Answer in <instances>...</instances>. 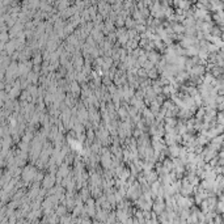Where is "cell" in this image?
Masks as SVG:
<instances>
[{
	"label": "cell",
	"mask_w": 224,
	"mask_h": 224,
	"mask_svg": "<svg viewBox=\"0 0 224 224\" xmlns=\"http://www.w3.org/2000/svg\"><path fill=\"white\" fill-rule=\"evenodd\" d=\"M35 176H37V172H35L34 167H26L24 170H22V180H24L25 182L34 180Z\"/></svg>",
	"instance_id": "obj_1"
},
{
	"label": "cell",
	"mask_w": 224,
	"mask_h": 224,
	"mask_svg": "<svg viewBox=\"0 0 224 224\" xmlns=\"http://www.w3.org/2000/svg\"><path fill=\"white\" fill-rule=\"evenodd\" d=\"M55 182V177L53 174H50V176H46L43 178V181H42V186H43V189H51L53 188V185Z\"/></svg>",
	"instance_id": "obj_2"
},
{
	"label": "cell",
	"mask_w": 224,
	"mask_h": 224,
	"mask_svg": "<svg viewBox=\"0 0 224 224\" xmlns=\"http://www.w3.org/2000/svg\"><path fill=\"white\" fill-rule=\"evenodd\" d=\"M156 199H157V200L153 203V210L157 214H163V210L165 208V203H164L163 200H161V198H159V197L156 198Z\"/></svg>",
	"instance_id": "obj_3"
},
{
	"label": "cell",
	"mask_w": 224,
	"mask_h": 224,
	"mask_svg": "<svg viewBox=\"0 0 224 224\" xmlns=\"http://www.w3.org/2000/svg\"><path fill=\"white\" fill-rule=\"evenodd\" d=\"M67 174H68V167L67 165H61V168H59L58 172H56L58 180H61V178H66Z\"/></svg>",
	"instance_id": "obj_4"
},
{
	"label": "cell",
	"mask_w": 224,
	"mask_h": 224,
	"mask_svg": "<svg viewBox=\"0 0 224 224\" xmlns=\"http://www.w3.org/2000/svg\"><path fill=\"white\" fill-rule=\"evenodd\" d=\"M71 91H72V93L73 94H76V93H79L80 92V88H79V85H77V83H71Z\"/></svg>",
	"instance_id": "obj_5"
},
{
	"label": "cell",
	"mask_w": 224,
	"mask_h": 224,
	"mask_svg": "<svg viewBox=\"0 0 224 224\" xmlns=\"http://www.w3.org/2000/svg\"><path fill=\"white\" fill-rule=\"evenodd\" d=\"M148 77L149 79H156V77H157V70L153 68L151 71H148Z\"/></svg>",
	"instance_id": "obj_6"
},
{
	"label": "cell",
	"mask_w": 224,
	"mask_h": 224,
	"mask_svg": "<svg viewBox=\"0 0 224 224\" xmlns=\"http://www.w3.org/2000/svg\"><path fill=\"white\" fill-rule=\"evenodd\" d=\"M66 208H67L66 206H63V207H58V211H56L55 214H56L58 216H62V215L64 216V214H66Z\"/></svg>",
	"instance_id": "obj_7"
},
{
	"label": "cell",
	"mask_w": 224,
	"mask_h": 224,
	"mask_svg": "<svg viewBox=\"0 0 224 224\" xmlns=\"http://www.w3.org/2000/svg\"><path fill=\"white\" fill-rule=\"evenodd\" d=\"M93 224H105L104 221H93Z\"/></svg>",
	"instance_id": "obj_8"
}]
</instances>
